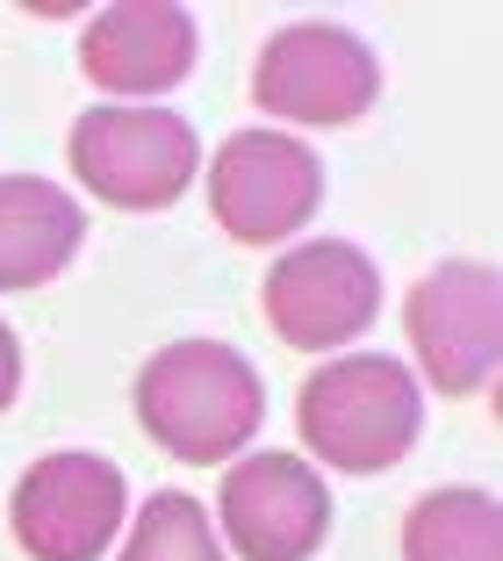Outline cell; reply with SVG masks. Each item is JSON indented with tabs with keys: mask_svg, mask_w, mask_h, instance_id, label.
I'll return each instance as SVG.
<instances>
[{
	"mask_svg": "<svg viewBox=\"0 0 503 561\" xmlns=\"http://www.w3.org/2000/svg\"><path fill=\"white\" fill-rule=\"evenodd\" d=\"M260 367L224 339H173L137 367V425L187 468H224L260 439Z\"/></svg>",
	"mask_w": 503,
	"mask_h": 561,
	"instance_id": "cell-1",
	"label": "cell"
},
{
	"mask_svg": "<svg viewBox=\"0 0 503 561\" xmlns=\"http://www.w3.org/2000/svg\"><path fill=\"white\" fill-rule=\"evenodd\" d=\"M302 446L339 476H381L418 446L424 397L396 353H339L295 397Z\"/></svg>",
	"mask_w": 503,
	"mask_h": 561,
	"instance_id": "cell-2",
	"label": "cell"
},
{
	"mask_svg": "<svg viewBox=\"0 0 503 561\" xmlns=\"http://www.w3.org/2000/svg\"><path fill=\"white\" fill-rule=\"evenodd\" d=\"M66 159L80 173V187L108 209H165V202L187 195L202 165L195 130L173 116V108H151V101H101L72 123Z\"/></svg>",
	"mask_w": 503,
	"mask_h": 561,
	"instance_id": "cell-3",
	"label": "cell"
},
{
	"mask_svg": "<svg viewBox=\"0 0 503 561\" xmlns=\"http://www.w3.org/2000/svg\"><path fill=\"white\" fill-rule=\"evenodd\" d=\"M252 101L274 123L302 130H345L381 101V66L339 22H288L252 58Z\"/></svg>",
	"mask_w": 503,
	"mask_h": 561,
	"instance_id": "cell-4",
	"label": "cell"
},
{
	"mask_svg": "<svg viewBox=\"0 0 503 561\" xmlns=\"http://www.w3.org/2000/svg\"><path fill=\"white\" fill-rule=\"evenodd\" d=\"M130 512V490H123V468L108 454H44L30 461V476L8 496V533L30 561H101L123 533Z\"/></svg>",
	"mask_w": 503,
	"mask_h": 561,
	"instance_id": "cell-5",
	"label": "cell"
},
{
	"mask_svg": "<svg viewBox=\"0 0 503 561\" xmlns=\"http://www.w3.org/2000/svg\"><path fill=\"white\" fill-rule=\"evenodd\" d=\"M260 310L281 346L295 353H339L381 317V266L345 238H309L281 252L260 280Z\"/></svg>",
	"mask_w": 503,
	"mask_h": 561,
	"instance_id": "cell-6",
	"label": "cell"
},
{
	"mask_svg": "<svg viewBox=\"0 0 503 561\" xmlns=\"http://www.w3.org/2000/svg\"><path fill=\"white\" fill-rule=\"evenodd\" d=\"M324 165L288 130H230L209 159V216L230 245H281L317 216Z\"/></svg>",
	"mask_w": 503,
	"mask_h": 561,
	"instance_id": "cell-7",
	"label": "cell"
},
{
	"mask_svg": "<svg viewBox=\"0 0 503 561\" xmlns=\"http://www.w3.org/2000/svg\"><path fill=\"white\" fill-rule=\"evenodd\" d=\"M403 331L438 397H482L503 360L496 274L482 260H446L432 274H418L403 296Z\"/></svg>",
	"mask_w": 503,
	"mask_h": 561,
	"instance_id": "cell-8",
	"label": "cell"
},
{
	"mask_svg": "<svg viewBox=\"0 0 503 561\" xmlns=\"http://www.w3.org/2000/svg\"><path fill=\"white\" fill-rule=\"evenodd\" d=\"M216 518L244 561H309L331 540V490L302 454H238L216 490Z\"/></svg>",
	"mask_w": 503,
	"mask_h": 561,
	"instance_id": "cell-9",
	"label": "cell"
},
{
	"mask_svg": "<svg viewBox=\"0 0 503 561\" xmlns=\"http://www.w3.org/2000/svg\"><path fill=\"white\" fill-rule=\"evenodd\" d=\"M80 72L101 94H165L195 72V22L165 0H115L87 22Z\"/></svg>",
	"mask_w": 503,
	"mask_h": 561,
	"instance_id": "cell-10",
	"label": "cell"
},
{
	"mask_svg": "<svg viewBox=\"0 0 503 561\" xmlns=\"http://www.w3.org/2000/svg\"><path fill=\"white\" fill-rule=\"evenodd\" d=\"M87 238V209L50 187L44 173H8L0 181V296H30L72 266Z\"/></svg>",
	"mask_w": 503,
	"mask_h": 561,
	"instance_id": "cell-11",
	"label": "cell"
},
{
	"mask_svg": "<svg viewBox=\"0 0 503 561\" xmlns=\"http://www.w3.org/2000/svg\"><path fill=\"white\" fill-rule=\"evenodd\" d=\"M403 561H503V512L489 490H432L403 512Z\"/></svg>",
	"mask_w": 503,
	"mask_h": 561,
	"instance_id": "cell-12",
	"label": "cell"
},
{
	"mask_svg": "<svg viewBox=\"0 0 503 561\" xmlns=\"http://www.w3.org/2000/svg\"><path fill=\"white\" fill-rule=\"evenodd\" d=\"M115 561H224V540H216L202 496L159 490V496H145V512H137V526Z\"/></svg>",
	"mask_w": 503,
	"mask_h": 561,
	"instance_id": "cell-13",
	"label": "cell"
},
{
	"mask_svg": "<svg viewBox=\"0 0 503 561\" xmlns=\"http://www.w3.org/2000/svg\"><path fill=\"white\" fill-rule=\"evenodd\" d=\"M15 389H22V346H15V331L0 324V411L15 403Z\"/></svg>",
	"mask_w": 503,
	"mask_h": 561,
	"instance_id": "cell-14",
	"label": "cell"
}]
</instances>
